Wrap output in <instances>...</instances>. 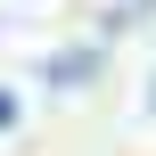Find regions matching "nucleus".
Listing matches in <instances>:
<instances>
[{
	"mask_svg": "<svg viewBox=\"0 0 156 156\" xmlns=\"http://www.w3.org/2000/svg\"><path fill=\"white\" fill-rule=\"evenodd\" d=\"M82 74H99V49H82V58H58V66H49V82H82Z\"/></svg>",
	"mask_w": 156,
	"mask_h": 156,
	"instance_id": "f257e3e1",
	"label": "nucleus"
},
{
	"mask_svg": "<svg viewBox=\"0 0 156 156\" xmlns=\"http://www.w3.org/2000/svg\"><path fill=\"white\" fill-rule=\"evenodd\" d=\"M8 123H16V99H8V90H0V132H8Z\"/></svg>",
	"mask_w": 156,
	"mask_h": 156,
	"instance_id": "f03ea898",
	"label": "nucleus"
}]
</instances>
